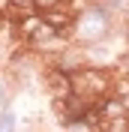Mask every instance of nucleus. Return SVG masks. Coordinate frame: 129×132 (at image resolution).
<instances>
[{
	"mask_svg": "<svg viewBox=\"0 0 129 132\" xmlns=\"http://www.w3.org/2000/svg\"><path fill=\"white\" fill-rule=\"evenodd\" d=\"M45 87H48L51 99L69 96V93H72V81H69V69H63V66H51L48 72H45Z\"/></svg>",
	"mask_w": 129,
	"mask_h": 132,
	"instance_id": "1",
	"label": "nucleus"
},
{
	"mask_svg": "<svg viewBox=\"0 0 129 132\" xmlns=\"http://www.w3.org/2000/svg\"><path fill=\"white\" fill-rule=\"evenodd\" d=\"M33 6L39 9V12H45V9H54V6H66V0H36Z\"/></svg>",
	"mask_w": 129,
	"mask_h": 132,
	"instance_id": "2",
	"label": "nucleus"
},
{
	"mask_svg": "<svg viewBox=\"0 0 129 132\" xmlns=\"http://www.w3.org/2000/svg\"><path fill=\"white\" fill-rule=\"evenodd\" d=\"M33 3H36V0H9V6H12V9H36Z\"/></svg>",
	"mask_w": 129,
	"mask_h": 132,
	"instance_id": "3",
	"label": "nucleus"
}]
</instances>
